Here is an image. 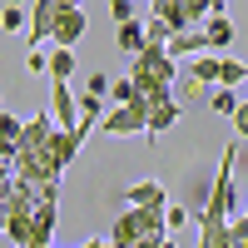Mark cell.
<instances>
[{
    "instance_id": "1",
    "label": "cell",
    "mask_w": 248,
    "mask_h": 248,
    "mask_svg": "<svg viewBox=\"0 0 248 248\" xmlns=\"http://www.w3.org/2000/svg\"><path fill=\"white\" fill-rule=\"evenodd\" d=\"M149 15H164L174 25V35L179 30H203V20L214 15V0H154Z\"/></svg>"
},
{
    "instance_id": "2",
    "label": "cell",
    "mask_w": 248,
    "mask_h": 248,
    "mask_svg": "<svg viewBox=\"0 0 248 248\" xmlns=\"http://www.w3.org/2000/svg\"><path fill=\"white\" fill-rule=\"evenodd\" d=\"M233 164H238V144H229V149H223L218 174H214V189H209V199H203V209H218V214H229V218H233V209H238V194H233Z\"/></svg>"
},
{
    "instance_id": "3",
    "label": "cell",
    "mask_w": 248,
    "mask_h": 248,
    "mask_svg": "<svg viewBox=\"0 0 248 248\" xmlns=\"http://www.w3.org/2000/svg\"><path fill=\"white\" fill-rule=\"evenodd\" d=\"M99 134L124 139V134H149V105L134 99V105H114L105 119H99Z\"/></svg>"
},
{
    "instance_id": "4",
    "label": "cell",
    "mask_w": 248,
    "mask_h": 248,
    "mask_svg": "<svg viewBox=\"0 0 248 248\" xmlns=\"http://www.w3.org/2000/svg\"><path fill=\"white\" fill-rule=\"evenodd\" d=\"M85 30H90V20L79 10V0H65V5H60V20H55V50H75L79 40H85Z\"/></svg>"
},
{
    "instance_id": "5",
    "label": "cell",
    "mask_w": 248,
    "mask_h": 248,
    "mask_svg": "<svg viewBox=\"0 0 248 248\" xmlns=\"http://www.w3.org/2000/svg\"><path fill=\"white\" fill-rule=\"evenodd\" d=\"M60 5H65V0H30V30H25L30 50H35V45H45V40H55V20H60Z\"/></svg>"
},
{
    "instance_id": "6",
    "label": "cell",
    "mask_w": 248,
    "mask_h": 248,
    "mask_svg": "<svg viewBox=\"0 0 248 248\" xmlns=\"http://www.w3.org/2000/svg\"><path fill=\"white\" fill-rule=\"evenodd\" d=\"M134 70H144V75L164 79V85H179V60L164 50V45H144V50L134 55Z\"/></svg>"
},
{
    "instance_id": "7",
    "label": "cell",
    "mask_w": 248,
    "mask_h": 248,
    "mask_svg": "<svg viewBox=\"0 0 248 248\" xmlns=\"http://www.w3.org/2000/svg\"><path fill=\"white\" fill-rule=\"evenodd\" d=\"M199 248H233L229 214H218V209H203L199 214Z\"/></svg>"
},
{
    "instance_id": "8",
    "label": "cell",
    "mask_w": 248,
    "mask_h": 248,
    "mask_svg": "<svg viewBox=\"0 0 248 248\" xmlns=\"http://www.w3.org/2000/svg\"><path fill=\"white\" fill-rule=\"evenodd\" d=\"M50 114H55L60 129H79V99H75L70 85H55L50 90Z\"/></svg>"
},
{
    "instance_id": "9",
    "label": "cell",
    "mask_w": 248,
    "mask_h": 248,
    "mask_svg": "<svg viewBox=\"0 0 248 248\" xmlns=\"http://www.w3.org/2000/svg\"><path fill=\"white\" fill-rule=\"evenodd\" d=\"M124 203H129V209H169V194H164V184L139 179V184L124 189Z\"/></svg>"
},
{
    "instance_id": "10",
    "label": "cell",
    "mask_w": 248,
    "mask_h": 248,
    "mask_svg": "<svg viewBox=\"0 0 248 248\" xmlns=\"http://www.w3.org/2000/svg\"><path fill=\"white\" fill-rule=\"evenodd\" d=\"M179 94H169V99H154L149 105V134H164V129H174L179 124Z\"/></svg>"
},
{
    "instance_id": "11",
    "label": "cell",
    "mask_w": 248,
    "mask_h": 248,
    "mask_svg": "<svg viewBox=\"0 0 248 248\" xmlns=\"http://www.w3.org/2000/svg\"><path fill=\"white\" fill-rule=\"evenodd\" d=\"M203 35H209V55H223L233 45V20L229 15H209L203 20Z\"/></svg>"
},
{
    "instance_id": "12",
    "label": "cell",
    "mask_w": 248,
    "mask_h": 248,
    "mask_svg": "<svg viewBox=\"0 0 248 248\" xmlns=\"http://www.w3.org/2000/svg\"><path fill=\"white\" fill-rule=\"evenodd\" d=\"M164 50H169L174 60H184V55H203V50H209V35H203V30H179Z\"/></svg>"
},
{
    "instance_id": "13",
    "label": "cell",
    "mask_w": 248,
    "mask_h": 248,
    "mask_svg": "<svg viewBox=\"0 0 248 248\" xmlns=\"http://www.w3.org/2000/svg\"><path fill=\"white\" fill-rule=\"evenodd\" d=\"M114 40H119V50L134 60V55H139L144 45H149V40H144V20H124V25L114 30Z\"/></svg>"
},
{
    "instance_id": "14",
    "label": "cell",
    "mask_w": 248,
    "mask_h": 248,
    "mask_svg": "<svg viewBox=\"0 0 248 248\" xmlns=\"http://www.w3.org/2000/svg\"><path fill=\"white\" fill-rule=\"evenodd\" d=\"M109 109H105V94H79V129H99V119H105Z\"/></svg>"
},
{
    "instance_id": "15",
    "label": "cell",
    "mask_w": 248,
    "mask_h": 248,
    "mask_svg": "<svg viewBox=\"0 0 248 248\" xmlns=\"http://www.w3.org/2000/svg\"><path fill=\"white\" fill-rule=\"evenodd\" d=\"M218 85H223V90L248 85V65H243V60H233V55H223V60H218Z\"/></svg>"
},
{
    "instance_id": "16",
    "label": "cell",
    "mask_w": 248,
    "mask_h": 248,
    "mask_svg": "<svg viewBox=\"0 0 248 248\" xmlns=\"http://www.w3.org/2000/svg\"><path fill=\"white\" fill-rule=\"evenodd\" d=\"M70 75H75V50H50V79L70 85Z\"/></svg>"
},
{
    "instance_id": "17",
    "label": "cell",
    "mask_w": 248,
    "mask_h": 248,
    "mask_svg": "<svg viewBox=\"0 0 248 248\" xmlns=\"http://www.w3.org/2000/svg\"><path fill=\"white\" fill-rule=\"evenodd\" d=\"M218 60L223 55H199L194 65H189V75L199 79V85H218Z\"/></svg>"
},
{
    "instance_id": "18",
    "label": "cell",
    "mask_w": 248,
    "mask_h": 248,
    "mask_svg": "<svg viewBox=\"0 0 248 248\" xmlns=\"http://www.w3.org/2000/svg\"><path fill=\"white\" fill-rule=\"evenodd\" d=\"M238 105H243V99H238L233 90L214 85V94H209V109H214V114H229V119H233V114H238Z\"/></svg>"
},
{
    "instance_id": "19",
    "label": "cell",
    "mask_w": 248,
    "mask_h": 248,
    "mask_svg": "<svg viewBox=\"0 0 248 248\" xmlns=\"http://www.w3.org/2000/svg\"><path fill=\"white\" fill-rule=\"evenodd\" d=\"M144 40H149V45H169V40H174V25H169L164 15H149V20H144Z\"/></svg>"
},
{
    "instance_id": "20",
    "label": "cell",
    "mask_w": 248,
    "mask_h": 248,
    "mask_svg": "<svg viewBox=\"0 0 248 248\" xmlns=\"http://www.w3.org/2000/svg\"><path fill=\"white\" fill-rule=\"evenodd\" d=\"M109 99H114V105H134V99H139L134 79H129V75H124V79H114V85H109Z\"/></svg>"
},
{
    "instance_id": "21",
    "label": "cell",
    "mask_w": 248,
    "mask_h": 248,
    "mask_svg": "<svg viewBox=\"0 0 248 248\" xmlns=\"http://www.w3.org/2000/svg\"><path fill=\"white\" fill-rule=\"evenodd\" d=\"M20 129H25V124H20L10 109H0V139H5V144H20Z\"/></svg>"
},
{
    "instance_id": "22",
    "label": "cell",
    "mask_w": 248,
    "mask_h": 248,
    "mask_svg": "<svg viewBox=\"0 0 248 248\" xmlns=\"http://www.w3.org/2000/svg\"><path fill=\"white\" fill-rule=\"evenodd\" d=\"M199 90H209V85H199L194 75H179V85H174V94H179V105H184V99H194Z\"/></svg>"
},
{
    "instance_id": "23",
    "label": "cell",
    "mask_w": 248,
    "mask_h": 248,
    "mask_svg": "<svg viewBox=\"0 0 248 248\" xmlns=\"http://www.w3.org/2000/svg\"><path fill=\"white\" fill-rule=\"evenodd\" d=\"M109 15H114V25H124V20H139L134 0H109Z\"/></svg>"
},
{
    "instance_id": "24",
    "label": "cell",
    "mask_w": 248,
    "mask_h": 248,
    "mask_svg": "<svg viewBox=\"0 0 248 248\" xmlns=\"http://www.w3.org/2000/svg\"><path fill=\"white\" fill-rule=\"evenodd\" d=\"M109 85H114V79H109L105 70H94V75L85 79V90H90V94H105V99H109Z\"/></svg>"
},
{
    "instance_id": "25",
    "label": "cell",
    "mask_w": 248,
    "mask_h": 248,
    "mask_svg": "<svg viewBox=\"0 0 248 248\" xmlns=\"http://www.w3.org/2000/svg\"><path fill=\"white\" fill-rule=\"evenodd\" d=\"M229 229H233V248H248V218H229Z\"/></svg>"
},
{
    "instance_id": "26",
    "label": "cell",
    "mask_w": 248,
    "mask_h": 248,
    "mask_svg": "<svg viewBox=\"0 0 248 248\" xmlns=\"http://www.w3.org/2000/svg\"><path fill=\"white\" fill-rule=\"evenodd\" d=\"M25 70H30V75H45V70H50V55L30 50V55H25Z\"/></svg>"
},
{
    "instance_id": "27",
    "label": "cell",
    "mask_w": 248,
    "mask_h": 248,
    "mask_svg": "<svg viewBox=\"0 0 248 248\" xmlns=\"http://www.w3.org/2000/svg\"><path fill=\"white\" fill-rule=\"evenodd\" d=\"M0 174H15V144L0 139Z\"/></svg>"
},
{
    "instance_id": "28",
    "label": "cell",
    "mask_w": 248,
    "mask_h": 248,
    "mask_svg": "<svg viewBox=\"0 0 248 248\" xmlns=\"http://www.w3.org/2000/svg\"><path fill=\"white\" fill-rule=\"evenodd\" d=\"M164 223H169V233H179L184 223H189V214H184V209H164Z\"/></svg>"
},
{
    "instance_id": "29",
    "label": "cell",
    "mask_w": 248,
    "mask_h": 248,
    "mask_svg": "<svg viewBox=\"0 0 248 248\" xmlns=\"http://www.w3.org/2000/svg\"><path fill=\"white\" fill-rule=\"evenodd\" d=\"M233 129H238V134H248V99H243L238 114H233Z\"/></svg>"
},
{
    "instance_id": "30",
    "label": "cell",
    "mask_w": 248,
    "mask_h": 248,
    "mask_svg": "<svg viewBox=\"0 0 248 248\" xmlns=\"http://www.w3.org/2000/svg\"><path fill=\"white\" fill-rule=\"evenodd\" d=\"M164 238H169V233H164ZM164 238H139V243H129V248H159Z\"/></svg>"
},
{
    "instance_id": "31",
    "label": "cell",
    "mask_w": 248,
    "mask_h": 248,
    "mask_svg": "<svg viewBox=\"0 0 248 248\" xmlns=\"http://www.w3.org/2000/svg\"><path fill=\"white\" fill-rule=\"evenodd\" d=\"M79 248H114L109 238H90V243H79Z\"/></svg>"
},
{
    "instance_id": "32",
    "label": "cell",
    "mask_w": 248,
    "mask_h": 248,
    "mask_svg": "<svg viewBox=\"0 0 248 248\" xmlns=\"http://www.w3.org/2000/svg\"><path fill=\"white\" fill-rule=\"evenodd\" d=\"M5 223H10V209H5V199H0V233H5Z\"/></svg>"
},
{
    "instance_id": "33",
    "label": "cell",
    "mask_w": 248,
    "mask_h": 248,
    "mask_svg": "<svg viewBox=\"0 0 248 248\" xmlns=\"http://www.w3.org/2000/svg\"><path fill=\"white\" fill-rule=\"evenodd\" d=\"M223 5H229V0H214V15H223Z\"/></svg>"
},
{
    "instance_id": "34",
    "label": "cell",
    "mask_w": 248,
    "mask_h": 248,
    "mask_svg": "<svg viewBox=\"0 0 248 248\" xmlns=\"http://www.w3.org/2000/svg\"><path fill=\"white\" fill-rule=\"evenodd\" d=\"M159 248H174V233H169V238H164V243H159Z\"/></svg>"
},
{
    "instance_id": "35",
    "label": "cell",
    "mask_w": 248,
    "mask_h": 248,
    "mask_svg": "<svg viewBox=\"0 0 248 248\" xmlns=\"http://www.w3.org/2000/svg\"><path fill=\"white\" fill-rule=\"evenodd\" d=\"M243 218H248V203H243Z\"/></svg>"
}]
</instances>
